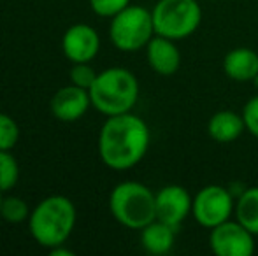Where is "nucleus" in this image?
<instances>
[{
    "label": "nucleus",
    "instance_id": "f257e3e1",
    "mask_svg": "<svg viewBox=\"0 0 258 256\" xmlns=\"http://www.w3.org/2000/svg\"><path fill=\"white\" fill-rule=\"evenodd\" d=\"M150 142V127L143 118L132 113L107 116L99 133L100 160L112 170H128L146 156Z\"/></svg>",
    "mask_w": 258,
    "mask_h": 256
},
{
    "label": "nucleus",
    "instance_id": "f03ea898",
    "mask_svg": "<svg viewBox=\"0 0 258 256\" xmlns=\"http://www.w3.org/2000/svg\"><path fill=\"white\" fill-rule=\"evenodd\" d=\"M92 106L105 116L130 113L139 99V81L123 67H111L97 74L95 82L88 90Z\"/></svg>",
    "mask_w": 258,
    "mask_h": 256
},
{
    "label": "nucleus",
    "instance_id": "7ed1b4c3",
    "mask_svg": "<svg viewBox=\"0 0 258 256\" xmlns=\"http://www.w3.org/2000/svg\"><path fill=\"white\" fill-rule=\"evenodd\" d=\"M76 226V207L71 198L63 195H51L30 212L28 228L35 242L42 247H54L71 237Z\"/></svg>",
    "mask_w": 258,
    "mask_h": 256
},
{
    "label": "nucleus",
    "instance_id": "20e7f679",
    "mask_svg": "<svg viewBox=\"0 0 258 256\" xmlns=\"http://www.w3.org/2000/svg\"><path fill=\"white\" fill-rule=\"evenodd\" d=\"M109 209L119 225L143 230L156 219V193L139 181H123L109 195Z\"/></svg>",
    "mask_w": 258,
    "mask_h": 256
},
{
    "label": "nucleus",
    "instance_id": "39448f33",
    "mask_svg": "<svg viewBox=\"0 0 258 256\" xmlns=\"http://www.w3.org/2000/svg\"><path fill=\"white\" fill-rule=\"evenodd\" d=\"M153 14L143 6H132L111 18L109 37L116 49L134 53L146 48L148 42L155 37Z\"/></svg>",
    "mask_w": 258,
    "mask_h": 256
},
{
    "label": "nucleus",
    "instance_id": "423d86ee",
    "mask_svg": "<svg viewBox=\"0 0 258 256\" xmlns=\"http://www.w3.org/2000/svg\"><path fill=\"white\" fill-rule=\"evenodd\" d=\"M151 14L155 34L172 41L194 35L202 21V9L197 0H158Z\"/></svg>",
    "mask_w": 258,
    "mask_h": 256
},
{
    "label": "nucleus",
    "instance_id": "0eeeda50",
    "mask_svg": "<svg viewBox=\"0 0 258 256\" xmlns=\"http://www.w3.org/2000/svg\"><path fill=\"white\" fill-rule=\"evenodd\" d=\"M235 198L232 192L220 185H207L194 197L191 216L204 228H214L228 221L234 214Z\"/></svg>",
    "mask_w": 258,
    "mask_h": 256
},
{
    "label": "nucleus",
    "instance_id": "6e6552de",
    "mask_svg": "<svg viewBox=\"0 0 258 256\" xmlns=\"http://www.w3.org/2000/svg\"><path fill=\"white\" fill-rule=\"evenodd\" d=\"M209 247L216 256H251L255 253V235L237 219H228L211 228Z\"/></svg>",
    "mask_w": 258,
    "mask_h": 256
},
{
    "label": "nucleus",
    "instance_id": "1a4fd4ad",
    "mask_svg": "<svg viewBox=\"0 0 258 256\" xmlns=\"http://www.w3.org/2000/svg\"><path fill=\"white\" fill-rule=\"evenodd\" d=\"M191 202L194 197L181 185L163 186L156 193V219L177 230L191 214Z\"/></svg>",
    "mask_w": 258,
    "mask_h": 256
},
{
    "label": "nucleus",
    "instance_id": "9d476101",
    "mask_svg": "<svg viewBox=\"0 0 258 256\" xmlns=\"http://www.w3.org/2000/svg\"><path fill=\"white\" fill-rule=\"evenodd\" d=\"M61 49L72 63H88L99 53L100 37L95 28L90 25H72L61 37Z\"/></svg>",
    "mask_w": 258,
    "mask_h": 256
},
{
    "label": "nucleus",
    "instance_id": "9b49d317",
    "mask_svg": "<svg viewBox=\"0 0 258 256\" xmlns=\"http://www.w3.org/2000/svg\"><path fill=\"white\" fill-rule=\"evenodd\" d=\"M90 106H92V99H90L88 90L79 88L76 84L60 88L53 95L51 104H49L53 116L65 123L81 120Z\"/></svg>",
    "mask_w": 258,
    "mask_h": 256
},
{
    "label": "nucleus",
    "instance_id": "f8f14e48",
    "mask_svg": "<svg viewBox=\"0 0 258 256\" xmlns=\"http://www.w3.org/2000/svg\"><path fill=\"white\" fill-rule=\"evenodd\" d=\"M148 63L158 75L169 77L179 70L181 65V51L177 49L176 41L172 39L155 35L146 46Z\"/></svg>",
    "mask_w": 258,
    "mask_h": 256
},
{
    "label": "nucleus",
    "instance_id": "ddd939ff",
    "mask_svg": "<svg viewBox=\"0 0 258 256\" xmlns=\"http://www.w3.org/2000/svg\"><path fill=\"white\" fill-rule=\"evenodd\" d=\"M223 72L232 81H255L258 77V53L249 48L230 49L223 58Z\"/></svg>",
    "mask_w": 258,
    "mask_h": 256
},
{
    "label": "nucleus",
    "instance_id": "4468645a",
    "mask_svg": "<svg viewBox=\"0 0 258 256\" xmlns=\"http://www.w3.org/2000/svg\"><path fill=\"white\" fill-rule=\"evenodd\" d=\"M246 130L242 114L235 111H218L207 121V133L213 140L220 144H230L237 140Z\"/></svg>",
    "mask_w": 258,
    "mask_h": 256
},
{
    "label": "nucleus",
    "instance_id": "2eb2a0df",
    "mask_svg": "<svg viewBox=\"0 0 258 256\" xmlns=\"http://www.w3.org/2000/svg\"><path fill=\"white\" fill-rule=\"evenodd\" d=\"M174 240H176V228L158 221V219L151 221L150 225L141 230V244H143L144 251L150 254H167L172 249Z\"/></svg>",
    "mask_w": 258,
    "mask_h": 256
},
{
    "label": "nucleus",
    "instance_id": "dca6fc26",
    "mask_svg": "<svg viewBox=\"0 0 258 256\" xmlns=\"http://www.w3.org/2000/svg\"><path fill=\"white\" fill-rule=\"evenodd\" d=\"M234 216L253 235H258V186L246 188L237 195Z\"/></svg>",
    "mask_w": 258,
    "mask_h": 256
},
{
    "label": "nucleus",
    "instance_id": "f3484780",
    "mask_svg": "<svg viewBox=\"0 0 258 256\" xmlns=\"http://www.w3.org/2000/svg\"><path fill=\"white\" fill-rule=\"evenodd\" d=\"M20 178L18 161L9 151H0V192H9Z\"/></svg>",
    "mask_w": 258,
    "mask_h": 256
},
{
    "label": "nucleus",
    "instance_id": "a211bd4d",
    "mask_svg": "<svg viewBox=\"0 0 258 256\" xmlns=\"http://www.w3.org/2000/svg\"><path fill=\"white\" fill-rule=\"evenodd\" d=\"M0 216L9 223H21L27 218H30V211L25 200L20 197H7L2 198V205H0Z\"/></svg>",
    "mask_w": 258,
    "mask_h": 256
},
{
    "label": "nucleus",
    "instance_id": "6ab92c4d",
    "mask_svg": "<svg viewBox=\"0 0 258 256\" xmlns=\"http://www.w3.org/2000/svg\"><path fill=\"white\" fill-rule=\"evenodd\" d=\"M20 139V127L7 114L0 113V151H11Z\"/></svg>",
    "mask_w": 258,
    "mask_h": 256
},
{
    "label": "nucleus",
    "instance_id": "aec40b11",
    "mask_svg": "<svg viewBox=\"0 0 258 256\" xmlns=\"http://www.w3.org/2000/svg\"><path fill=\"white\" fill-rule=\"evenodd\" d=\"M97 74H99V72H95V68L90 65V62L74 63V67L71 68V81H72V84L79 86V88L90 90L93 82H95Z\"/></svg>",
    "mask_w": 258,
    "mask_h": 256
},
{
    "label": "nucleus",
    "instance_id": "412c9836",
    "mask_svg": "<svg viewBox=\"0 0 258 256\" xmlns=\"http://www.w3.org/2000/svg\"><path fill=\"white\" fill-rule=\"evenodd\" d=\"M130 6V0H90V7L97 16L112 18Z\"/></svg>",
    "mask_w": 258,
    "mask_h": 256
},
{
    "label": "nucleus",
    "instance_id": "4be33fe9",
    "mask_svg": "<svg viewBox=\"0 0 258 256\" xmlns=\"http://www.w3.org/2000/svg\"><path fill=\"white\" fill-rule=\"evenodd\" d=\"M242 120L246 125V132H249L255 139H258V95L251 97L246 102L244 109H242Z\"/></svg>",
    "mask_w": 258,
    "mask_h": 256
},
{
    "label": "nucleus",
    "instance_id": "5701e85b",
    "mask_svg": "<svg viewBox=\"0 0 258 256\" xmlns=\"http://www.w3.org/2000/svg\"><path fill=\"white\" fill-rule=\"evenodd\" d=\"M49 254L51 256H74V251L67 249V247H63V244H60V246H54L49 249Z\"/></svg>",
    "mask_w": 258,
    "mask_h": 256
},
{
    "label": "nucleus",
    "instance_id": "b1692460",
    "mask_svg": "<svg viewBox=\"0 0 258 256\" xmlns=\"http://www.w3.org/2000/svg\"><path fill=\"white\" fill-rule=\"evenodd\" d=\"M0 193H2V192H0ZM0 205H2V195H0Z\"/></svg>",
    "mask_w": 258,
    "mask_h": 256
},
{
    "label": "nucleus",
    "instance_id": "393cba45",
    "mask_svg": "<svg viewBox=\"0 0 258 256\" xmlns=\"http://www.w3.org/2000/svg\"><path fill=\"white\" fill-rule=\"evenodd\" d=\"M209 2H214V0H209Z\"/></svg>",
    "mask_w": 258,
    "mask_h": 256
}]
</instances>
